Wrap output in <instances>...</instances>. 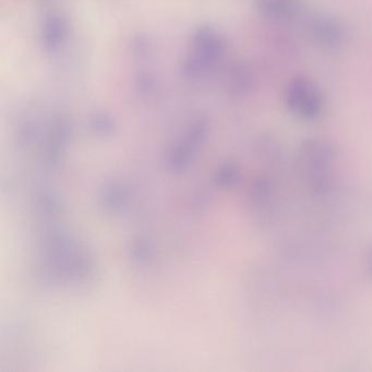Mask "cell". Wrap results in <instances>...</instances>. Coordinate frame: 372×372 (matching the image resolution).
Masks as SVG:
<instances>
[{
    "label": "cell",
    "instance_id": "3957f363",
    "mask_svg": "<svg viewBox=\"0 0 372 372\" xmlns=\"http://www.w3.org/2000/svg\"><path fill=\"white\" fill-rule=\"evenodd\" d=\"M310 33L321 45L339 47L344 42L345 33L342 24L334 17L329 15H316L310 20Z\"/></svg>",
    "mask_w": 372,
    "mask_h": 372
},
{
    "label": "cell",
    "instance_id": "277c9868",
    "mask_svg": "<svg viewBox=\"0 0 372 372\" xmlns=\"http://www.w3.org/2000/svg\"><path fill=\"white\" fill-rule=\"evenodd\" d=\"M260 13L268 20L286 22L294 18L296 7L289 0H259Z\"/></svg>",
    "mask_w": 372,
    "mask_h": 372
},
{
    "label": "cell",
    "instance_id": "6da1fadb",
    "mask_svg": "<svg viewBox=\"0 0 372 372\" xmlns=\"http://www.w3.org/2000/svg\"><path fill=\"white\" fill-rule=\"evenodd\" d=\"M334 157V149L329 142L312 139L305 142L299 154V165L302 175L316 189H321Z\"/></svg>",
    "mask_w": 372,
    "mask_h": 372
},
{
    "label": "cell",
    "instance_id": "5b68a950",
    "mask_svg": "<svg viewBox=\"0 0 372 372\" xmlns=\"http://www.w3.org/2000/svg\"><path fill=\"white\" fill-rule=\"evenodd\" d=\"M370 268H371V272H372V258H371V260H370Z\"/></svg>",
    "mask_w": 372,
    "mask_h": 372
},
{
    "label": "cell",
    "instance_id": "7a4b0ae2",
    "mask_svg": "<svg viewBox=\"0 0 372 372\" xmlns=\"http://www.w3.org/2000/svg\"><path fill=\"white\" fill-rule=\"evenodd\" d=\"M286 103L295 114L305 120L316 118L323 106L319 89L305 78H295L289 82L286 89Z\"/></svg>",
    "mask_w": 372,
    "mask_h": 372
}]
</instances>
